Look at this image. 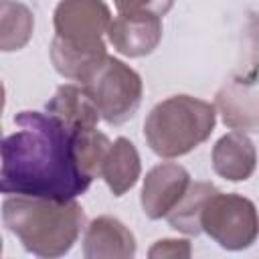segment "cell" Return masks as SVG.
Wrapping results in <instances>:
<instances>
[{"label":"cell","instance_id":"9a60e30c","mask_svg":"<svg viewBox=\"0 0 259 259\" xmlns=\"http://www.w3.org/2000/svg\"><path fill=\"white\" fill-rule=\"evenodd\" d=\"M219 188L212 182H192L180 196V200L174 204V208L166 214L168 225L176 229L178 233H184L188 237L200 235V210L210 194H214Z\"/></svg>","mask_w":259,"mask_h":259},{"label":"cell","instance_id":"7c38bea8","mask_svg":"<svg viewBox=\"0 0 259 259\" xmlns=\"http://www.w3.org/2000/svg\"><path fill=\"white\" fill-rule=\"evenodd\" d=\"M45 111L61 121L71 134L93 130L99 123V111L81 85L65 83L47 101Z\"/></svg>","mask_w":259,"mask_h":259},{"label":"cell","instance_id":"8992f818","mask_svg":"<svg viewBox=\"0 0 259 259\" xmlns=\"http://www.w3.org/2000/svg\"><path fill=\"white\" fill-rule=\"evenodd\" d=\"M200 231L227 251L247 249L257 239V208L243 194L217 190L200 210Z\"/></svg>","mask_w":259,"mask_h":259},{"label":"cell","instance_id":"30bf717a","mask_svg":"<svg viewBox=\"0 0 259 259\" xmlns=\"http://www.w3.org/2000/svg\"><path fill=\"white\" fill-rule=\"evenodd\" d=\"M83 255L87 259H130L136 255V237L119 219L101 214L85 227Z\"/></svg>","mask_w":259,"mask_h":259},{"label":"cell","instance_id":"5bb4252c","mask_svg":"<svg viewBox=\"0 0 259 259\" xmlns=\"http://www.w3.org/2000/svg\"><path fill=\"white\" fill-rule=\"evenodd\" d=\"M32 10L18 0H0V53L24 49L32 38Z\"/></svg>","mask_w":259,"mask_h":259},{"label":"cell","instance_id":"ac0fdd59","mask_svg":"<svg viewBox=\"0 0 259 259\" xmlns=\"http://www.w3.org/2000/svg\"><path fill=\"white\" fill-rule=\"evenodd\" d=\"M119 14L127 12H152L164 16L174 6V0H113Z\"/></svg>","mask_w":259,"mask_h":259},{"label":"cell","instance_id":"8fae6325","mask_svg":"<svg viewBox=\"0 0 259 259\" xmlns=\"http://www.w3.org/2000/svg\"><path fill=\"white\" fill-rule=\"evenodd\" d=\"M212 170L229 180V182H243L251 178L257 164V152L253 140L243 132H229L217 140L212 146Z\"/></svg>","mask_w":259,"mask_h":259},{"label":"cell","instance_id":"ba28073f","mask_svg":"<svg viewBox=\"0 0 259 259\" xmlns=\"http://www.w3.org/2000/svg\"><path fill=\"white\" fill-rule=\"evenodd\" d=\"M190 184V174L176 162H160L148 170L142 184V210L148 219H164Z\"/></svg>","mask_w":259,"mask_h":259},{"label":"cell","instance_id":"5b68a950","mask_svg":"<svg viewBox=\"0 0 259 259\" xmlns=\"http://www.w3.org/2000/svg\"><path fill=\"white\" fill-rule=\"evenodd\" d=\"M81 87L97 107L99 117L109 125H121L134 117L144 97L138 71L109 55L81 81Z\"/></svg>","mask_w":259,"mask_h":259},{"label":"cell","instance_id":"3957f363","mask_svg":"<svg viewBox=\"0 0 259 259\" xmlns=\"http://www.w3.org/2000/svg\"><path fill=\"white\" fill-rule=\"evenodd\" d=\"M111 10L103 0H61L53 12L55 36L51 61L57 73L71 81H83L107 55Z\"/></svg>","mask_w":259,"mask_h":259},{"label":"cell","instance_id":"7a4b0ae2","mask_svg":"<svg viewBox=\"0 0 259 259\" xmlns=\"http://www.w3.org/2000/svg\"><path fill=\"white\" fill-rule=\"evenodd\" d=\"M6 229L36 257H61L73 249L83 227V206L73 200L10 194L2 202Z\"/></svg>","mask_w":259,"mask_h":259},{"label":"cell","instance_id":"e0dca14e","mask_svg":"<svg viewBox=\"0 0 259 259\" xmlns=\"http://www.w3.org/2000/svg\"><path fill=\"white\" fill-rule=\"evenodd\" d=\"M192 255L190 241L186 239H160L148 249L152 259H186Z\"/></svg>","mask_w":259,"mask_h":259},{"label":"cell","instance_id":"4fadbf2b","mask_svg":"<svg viewBox=\"0 0 259 259\" xmlns=\"http://www.w3.org/2000/svg\"><path fill=\"white\" fill-rule=\"evenodd\" d=\"M140 172H142V162L134 142L123 136L113 140L99 168V176L105 180L111 194L121 196L130 188H134L140 178Z\"/></svg>","mask_w":259,"mask_h":259},{"label":"cell","instance_id":"2e32d148","mask_svg":"<svg viewBox=\"0 0 259 259\" xmlns=\"http://www.w3.org/2000/svg\"><path fill=\"white\" fill-rule=\"evenodd\" d=\"M109 146H111V140L105 134H101L97 127L73 134V152H75L77 164L89 178L99 176V168Z\"/></svg>","mask_w":259,"mask_h":259},{"label":"cell","instance_id":"d6986e66","mask_svg":"<svg viewBox=\"0 0 259 259\" xmlns=\"http://www.w3.org/2000/svg\"><path fill=\"white\" fill-rule=\"evenodd\" d=\"M4 103H6V91H4V83L0 81V115L4 111Z\"/></svg>","mask_w":259,"mask_h":259},{"label":"cell","instance_id":"277c9868","mask_svg":"<svg viewBox=\"0 0 259 259\" xmlns=\"http://www.w3.org/2000/svg\"><path fill=\"white\" fill-rule=\"evenodd\" d=\"M217 125L212 103L192 95H172L156 103L146 121L144 138L160 158H180L206 142Z\"/></svg>","mask_w":259,"mask_h":259},{"label":"cell","instance_id":"6da1fadb","mask_svg":"<svg viewBox=\"0 0 259 259\" xmlns=\"http://www.w3.org/2000/svg\"><path fill=\"white\" fill-rule=\"evenodd\" d=\"M14 134L0 142V194L73 200L91 180L77 164L73 134L47 111L14 115Z\"/></svg>","mask_w":259,"mask_h":259},{"label":"cell","instance_id":"52a82bcc","mask_svg":"<svg viewBox=\"0 0 259 259\" xmlns=\"http://www.w3.org/2000/svg\"><path fill=\"white\" fill-rule=\"evenodd\" d=\"M214 109L233 132L255 134L259 130V91L255 71L229 79L214 95Z\"/></svg>","mask_w":259,"mask_h":259},{"label":"cell","instance_id":"9c48e42d","mask_svg":"<svg viewBox=\"0 0 259 259\" xmlns=\"http://www.w3.org/2000/svg\"><path fill=\"white\" fill-rule=\"evenodd\" d=\"M162 16L152 12H127L111 18L107 38L113 49L130 59L146 57L162 40Z\"/></svg>","mask_w":259,"mask_h":259},{"label":"cell","instance_id":"ffe728a7","mask_svg":"<svg viewBox=\"0 0 259 259\" xmlns=\"http://www.w3.org/2000/svg\"><path fill=\"white\" fill-rule=\"evenodd\" d=\"M0 255H2V237H0Z\"/></svg>","mask_w":259,"mask_h":259},{"label":"cell","instance_id":"44dd1931","mask_svg":"<svg viewBox=\"0 0 259 259\" xmlns=\"http://www.w3.org/2000/svg\"><path fill=\"white\" fill-rule=\"evenodd\" d=\"M0 142H2V123H0Z\"/></svg>","mask_w":259,"mask_h":259}]
</instances>
